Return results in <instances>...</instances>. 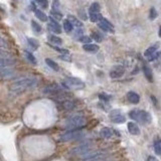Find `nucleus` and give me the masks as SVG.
<instances>
[{
  "label": "nucleus",
  "mask_w": 161,
  "mask_h": 161,
  "mask_svg": "<svg viewBox=\"0 0 161 161\" xmlns=\"http://www.w3.org/2000/svg\"><path fill=\"white\" fill-rule=\"evenodd\" d=\"M38 85V79L35 76H24L18 79L10 85L9 91L13 95H20L24 93L27 90L34 89Z\"/></svg>",
  "instance_id": "obj_1"
},
{
  "label": "nucleus",
  "mask_w": 161,
  "mask_h": 161,
  "mask_svg": "<svg viewBox=\"0 0 161 161\" xmlns=\"http://www.w3.org/2000/svg\"><path fill=\"white\" fill-rule=\"evenodd\" d=\"M87 120L84 116L75 115L72 116L65 121V128L67 130H76V129H83L84 126L86 125Z\"/></svg>",
  "instance_id": "obj_2"
},
{
  "label": "nucleus",
  "mask_w": 161,
  "mask_h": 161,
  "mask_svg": "<svg viewBox=\"0 0 161 161\" xmlns=\"http://www.w3.org/2000/svg\"><path fill=\"white\" fill-rule=\"evenodd\" d=\"M129 117H130L132 120L141 124L151 123V115L144 110H132L131 112L129 113Z\"/></svg>",
  "instance_id": "obj_3"
},
{
  "label": "nucleus",
  "mask_w": 161,
  "mask_h": 161,
  "mask_svg": "<svg viewBox=\"0 0 161 161\" xmlns=\"http://www.w3.org/2000/svg\"><path fill=\"white\" fill-rule=\"evenodd\" d=\"M85 137V133L82 131V129H76V130H68L65 133L60 135V140L62 142H70L73 140H79Z\"/></svg>",
  "instance_id": "obj_4"
},
{
  "label": "nucleus",
  "mask_w": 161,
  "mask_h": 161,
  "mask_svg": "<svg viewBox=\"0 0 161 161\" xmlns=\"http://www.w3.org/2000/svg\"><path fill=\"white\" fill-rule=\"evenodd\" d=\"M62 86L68 90H80L85 88V83L80 79L75 78V76H67L65 81H62Z\"/></svg>",
  "instance_id": "obj_5"
},
{
  "label": "nucleus",
  "mask_w": 161,
  "mask_h": 161,
  "mask_svg": "<svg viewBox=\"0 0 161 161\" xmlns=\"http://www.w3.org/2000/svg\"><path fill=\"white\" fill-rule=\"evenodd\" d=\"M106 156H107V152L104 151V150H90V151L81 155L80 158L82 160L85 161H94V160L103 159V158H105Z\"/></svg>",
  "instance_id": "obj_6"
},
{
  "label": "nucleus",
  "mask_w": 161,
  "mask_h": 161,
  "mask_svg": "<svg viewBox=\"0 0 161 161\" xmlns=\"http://www.w3.org/2000/svg\"><path fill=\"white\" fill-rule=\"evenodd\" d=\"M43 93L54 98V97H57V96H60V95L65 93V89L62 88V87H60V85H57V84H51V85L44 87L43 90Z\"/></svg>",
  "instance_id": "obj_7"
},
{
  "label": "nucleus",
  "mask_w": 161,
  "mask_h": 161,
  "mask_svg": "<svg viewBox=\"0 0 161 161\" xmlns=\"http://www.w3.org/2000/svg\"><path fill=\"white\" fill-rule=\"evenodd\" d=\"M91 147H92V143H84L82 145H79V146L75 147L68 152V154L71 156H76V155H83L84 153L88 152L91 150Z\"/></svg>",
  "instance_id": "obj_8"
},
{
  "label": "nucleus",
  "mask_w": 161,
  "mask_h": 161,
  "mask_svg": "<svg viewBox=\"0 0 161 161\" xmlns=\"http://www.w3.org/2000/svg\"><path fill=\"white\" fill-rule=\"evenodd\" d=\"M109 117L111 119V121L116 124H123L126 122L125 115H123V113L120 110H113L110 113Z\"/></svg>",
  "instance_id": "obj_9"
},
{
  "label": "nucleus",
  "mask_w": 161,
  "mask_h": 161,
  "mask_svg": "<svg viewBox=\"0 0 161 161\" xmlns=\"http://www.w3.org/2000/svg\"><path fill=\"white\" fill-rule=\"evenodd\" d=\"M98 26L103 30V31H106V32H110V33H113L115 31L114 29V26L111 23L109 20L106 19V18L102 17L101 19L98 21Z\"/></svg>",
  "instance_id": "obj_10"
},
{
  "label": "nucleus",
  "mask_w": 161,
  "mask_h": 161,
  "mask_svg": "<svg viewBox=\"0 0 161 161\" xmlns=\"http://www.w3.org/2000/svg\"><path fill=\"white\" fill-rule=\"evenodd\" d=\"M16 76V72L10 68H0V79L1 80H9Z\"/></svg>",
  "instance_id": "obj_11"
},
{
  "label": "nucleus",
  "mask_w": 161,
  "mask_h": 161,
  "mask_svg": "<svg viewBox=\"0 0 161 161\" xmlns=\"http://www.w3.org/2000/svg\"><path fill=\"white\" fill-rule=\"evenodd\" d=\"M125 74V68L121 65H115L112 70L110 71V76L112 79H119Z\"/></svg>",
  "instance_id": "obj_12"
},
{
  "label": "nucleus",
  "mask_w": 161,
  "mask_h": 161,
  "mask_svg": "<svg viewBox=\"0 0 161 161\" xmlns=\"http://www.w3.org/2000/svg\"><path fill=\"white\" fill-rule=\"evenodd\" d=\"M49 20H51V22L47 24V28L54 33H57V34L62 33V27H60V25L59 24V22H57V20H54L52 17H49Z\"/></svg>",
  "instance_id": "obj_13"
},
{
  "label": "nucleus",
  "mask_w": 161,
  "mask_h": 161,
  "mask_svg": "<svg viewBox=\"0 0 161 161\" xmlns=\"http://www.w3.org/2000/svg\"><path fill=\"white\" fill-rule=\"evenodd\" d=\"M16 64V60L13 57H2L0 59V68H10Z\"/></svg>",
  "instance_id": "obj_14"
},
{
  "label": "nucleus",
  "mask_w": 161,
  "mask_h": 161,
  "mask_svg": "<svg viewBox=\"0 0 161 161\" xmlns=\"http://www.w3.org/2000/svg\"><path fill=\"white\" fill-rule=\"evenodd\" d=\"M127 129H128L129 133H130L131 135H134V136L140 135V128L135 122H128L127 123Z\"/></svg>",
  "instance_id": "obj_15"
},
{
  "label": "nucleus",
  "mask_w": 161,
  "mask_h": 161,
  "mask_svg": "<svg viewBox=\"0 0 161 161\" xmlns=\"http://www.w3.org/2000/svg\"><path fill=\"white\" fill-rule=\"evenodd\" d=\"M100 134H101V137L104 139H110L112 138L113 135H114V130L113 129H111L109 127H104L102 128L101 132H100Z\"/></svg>",
  "instance_id": "obj_16"
},
{
  "label": "nucleus",
  "mask_w": 161,
  "mask_h": 161,
  "mask_svg": "<svg viewBox=\"0 0 161 161\" xmlns=\"http://www.w3.org/2000/svg\"><path fill=\"white\" fill-rule=\"evenodd\" d=\"M127 99L129 102L134 105H137L140 102V96L137 93H135V92H132V91L127 93Z\"/></svg>",
  "instance_id": "obj_17"
},
{
  "label": "nucleus",
  "mask_w": 161,
  "mask_h": 161,
  "mask_svg": "<svg viewBox=\"0 0 161 161\" xmlns=\"http://www.w3.org/2000/svg\"><path fill=\"white\" fill-rule=\"evenodd\" d=\"M84 51H86L87 52H91V54H95V52H98L99 51V46L94 43H89V44H84L83 46Z\"/></svg>",
  "instance_id": "obj_18"
},
{
  "label": "nucleus",
  "mask_w": 161,
  "mask_h": 161,
  "mask_svg": "<svg viewBox=\"0 0 161 161\" xmlns=\"http://www.w3.org/2000/svg\"><path fill=\"white\" fill-rule=\"evenodd\" d=\"M67 20L73 26H76V27H78V28H81L82 26H83V23H82L81 20H79L76 16H73V15H68Z\"/></svg>",
  "instance_id": "obj_19"
},
{
  "label": "nucleus",
  "mask_w": 161,
  "mask_h": 161,
  "mask_svg": "<svg viewBox=\"0 0 161 161\" xmlns=\"http://www.w3.org/2000/svg\"><path fill=\"white\" fill-rule=\"evenodd\" d=\"M143 72H144V76L145 78L148 80L150 83L153 82V74H152V71L148 65H144L143 67Z\"/></svg>",
  "instance_id": "obj_20"
},
{
  "label": "nucleus",
  "mask_w": 161,
  "mask_h": 161,
  "mask_svg": "<svg viewBox=\"0 0 161 161\" xmlns=\"http://www.w3.org/2000/svg\"><path fill=\"white\" fill-rule=\"evenodd\" d=\"M34 13H35V16L38 18L40 21H43L46 22L47 21V16L46 14L44 13L43 11H41L40 9H35V11H34Z\"/></svg>",
  "instance_id": "obj_21"
},
{
  "label": "nucleus",
  "mask_w": 161,
  "mask_h": 161,
  "mask_svg": "<svg viewBox=\"0 0 161 161\" xmlns=\"http://www.w3.org/2000/svg\"><path fill=\"white\" fill-rule=\"evenodd\" d=\"M157 49H158V44H155V46L148 47V49H147L146 51H145V52H144V57H149L150 55L155 54V52L157 51Z\"/></svg>",
  "instance_id": "obj_22"
},
{
  "label": "nucleus",
  "mask_w": 161,
  "mask_h": 161,
  "mask_svg": "<svg viewBox=\"0 0 161 161\" xmlns=\"http://www.w3.org/2000/svg\"><path fill=\"white\" fill-rule=\"evenodd\" d=\"M46 64L49 65V67L51 68V70L55 71V72H57V71L60 70L59 65H57L55 62H54V60H52L51 59H46Z\"/></svg>",
  "instance_id": "obj_23"
},
{
  "label": "nucleus",
  "mask_w": 161,
  "mask_h": 161,
  "mask_svg": "<svg viewBox=\"0 0 161 161\" xmlns=\"http://www.w3.org/2000/svg\"><path fill=\"white\" fill-rule=\"evenodd\" d=\"M100 10H101V6H100V4L98 2L92 3L89 8L90 13H100Z\"/></svg>",
  "instance_id": "obj_24"
},
{
  "label": "nucleus",
  "mask_w": 161,
  "mask_h": 161,
  "mask_svg": "<svg viewBox=\"0 0 161 161\" xmlns=\"http://www.w3.org/2000/svg\"><path fill=\"white\" fill-rule=\"evenodd\" d=\"M24 55H25V57L27 59L28 62H30L31 64H33V65H36L37 64V62H36V59H35V57L31 54V52H29L28 51H24Z\"/></svg>",
  "instance_id": "obj_25"
},
{
  "label": "nucleus",
  "mask_w": 161,
  "mask_h": 161,
  "mask_svg": "<svg viewBox=\"0 0 161 161\" xmlns=\"http://www.w3.org/2000/svg\"><path fill=\"white\" fill-rule=\"evenodd\" d=\"M27 43L28 44H29V46L30 47H32V49H34V51H36V49L39 47V43H38V41L36 40L35 38H27Z\"/></svg>",
  "instance_id": "obj_26"
},
{
  "label": "nucleus",
  "mask_w": 161,
  "mask_h": 161,
  "mask_svg": "<svg viewBox=\"0 0 161 161\" xmlns=\"http://www.w3.org/2000/svg\"><path fill=\"white\" fill-rule=\"evenodd\" d=\"M49 41H51V43H54L55 44V46H60V44L62 43V38H60V37H57V35H49Z\"/></svg>",
  "instance_id": "obj_27"
},
{
  "label": "nucleus",
  "mask_w": 161,
  "mask_h": 161,
  "mask_svg": "<svg viewBox=\"0 0 161 161\" xmlns=\"http://www.w3.org/2000/svg\"><path fill=\"white\" fill-rule=\"evenodd\" d=\"M89 17L92 22H98L103 16L101 15V13H90Z\"/></svg>",
  "instance_id": "obj_28"
},
{
  "label": "nucleus",
  "mask_w": 161,
  "mask_h": 161,
  "mask_svg": "<svg viewBox=\"0 0 161 161\" xmlns=\"http://www.w3.org/2000/svg\"><path fill=\"white\" fill-rule=\"evenodd\" d=\"M153 148H154V151L156 153V155H160L161 154V141L159 139H157L156 141L153 144Z\"/></svg>",
  "instance_id": "obj_29"
},
{
  "label": "nucleus",
  "mask_w": 161,
  "mask_h": 161,
  "mask_svg": "<svg viewBox=\"0 0 161 161\" xmlns=\"http://www.w3.org/2000/svg\"><path fill=\"white\" fill-rule=\"evenodd\" d=\"M31 28H32V30H33L35 33H40L41 30H43L41 26L39 25L36 21H34V20H32V21H31Z\"/></svg>",
  "instance_id": "obj_30"
},
{
  "label": "nucleus",
  "mask_w": 161,
  "mask_h": 161,
  "mask_svg": "<svg viewBox=\"0 0 161 161\" xmlns=\"http://www.w3.org/2000/svg\"><path fill=\"white\" fill-rule=\"evenodd\" d=\"M78 40L80 41V43H85V44H89V43H92V40H93V39H92L88 35H82L81 37L78 38Z\"/></svg>",
  "instance_id": "obj_31"
},
{
  "label": "nucleus",
  "mask_w": 161,
  "mask_h": 161,
  "mask_svg": "<svg viewBox=\"0 0 161 161\" xmlns=\"http://www.w3.org/2000/svg\"><path fill=\"white\" fill-rule=\"evenodd\" d=\"M90 37H91L92 39H94V40H96L97 43H102V41H103L102 34H100L99 32H93Z\"/></svg>",
  "instance_id": "obj_32"
},
{
  "label": "nucleus",
  "mask_w": 161,
  "mask_h": 161,
  "mask_svg": "<svg viewBox=\"0 0 161 161\" xmlns=\"http://www.w3.org/2000/svg\"><path fill=\"white\" fill-rule=\"evenodd\" d=\"M73 28H74V26L71 24V23L68 22V20H65V21H64V29H65V32H67V33L72 32Z\"/></svg>",
  "instance_id": "obj_33"
},
{
  "label": "nucleus",
  "mask_w": 161,
  "mask_h": 161,
  "mask_svg": "<svg viewBox=\"0 0 161 161\" xmlns=\"http://www.w3.org/2000/svg\"><path fill=\"white\" fill-rule=\"evenodd\" d=\"M157 15H158V13L156 11V9H155L154 7H151V8H150V11H149V19L154 20L155 18L157 17Z\"/></svg>",
  "instance_id": "obj_34"
},
{
  "label": "nucleus",
  "mask_w": 161,
  "mask_h": 161,
  "mask_svg": "<svg viewBox=\"0 0 161 161\" xmlns=\"http://www.w3.org/2000/svg\"><path fill=\"white\" fill-rule=\"evenodd\" d=\"M51 11L60 12V1H59V0H54V2H52Z\"/></svg>",
  "instance_id": "obj_35"
},
{
  "label": "nucleus",
  "mask_w": 161,
  "mask_h": 161,
  "mask_svg": "<svg viewBox=\"0 0 161 161\" xmlns=\"http://www.w3.org/2000/svg\"><path fill=\"white\" fill-rule=\"evenodd\" d=\"M52 49H54V51H59L60 52V54H68V49H60V47L59 46H51Z\"/></svg>",
  "instance_id": "obj_36"
},
{
  "label": "nucleus",
  "mask_w": 161,
  "mask_h": 161,
  "mask_svg": "<svg viewBox=\"0 0 161 161\" xmlns=\"http://www.w3.org/2000/svg\"><path fill=\"white\" fill-rule=\"evenodd\" d=\"M35 1L39 4L41 8H47L49 7V1L47 0H35Z\"/></svg>",
  "instance_id": "obj_37"
},
{
  "label": "nucleus",
  "mask_w": 161,
  "mask_h": 161,
  "mask_svg": "<svg viewBox=\"0 0 161 161\" xmlns=\"http://www.w3.org/2000/svg\"><path fill=\"white\" fill-rule=\"evenodd\" d=\"M159 51H156L155 54H153L152 55H150L149 57H147V60H148V62H154V60H156L158 57H159Z\"/></svg>",
  "instance_id": "obj_38"
},
{
  "label": "nucleus",
  "mask_w": 161,
  "mask_h": 161,
  "mask_svg": "<svg viewBox=\"0 0 161 161\" xmlns=\"http://www.w3.org/2000/svg\"><path fill=\"white\" fill-rule=\"evenodd\" d=\"M2 57H11V54L8 51H5V49H0V59H2Z\"/></svg>",
  "instance_id": "obj_39"
},
{
  "label": "nucleus",
  "mask_w": 161,
  "mask_h": 161,
  "mask_svg": "<svg viewBox=\"0 0 161 161\" xmlns=\"http://www.w3.org/2000/svg\"><path fill=\"white\" fill-rule=\"evenodd\" d=\"M99 99L102 100V101L108 102L111 99V96H109V95L107 94H99Z\"/></svg>",
  "instance_id": "obj_40"
},
{
  "label": "nucleus",
  "mask_w": 161,
  "mask_h": 161,
  "mask_svg": "<svg viewBox=\"0 0 161 161\" xmlns=\"http://www.w3.org/2000/svg\"><path fill=\"white\" fill-rule=\"evenodd\" d=\"M0 49H8V43H6V40L0 38Z\"/></svg>",
  "instance_id": "obj_41"
},
{
  "label": "nucleus",
  "mask_w": 161,
  "mask_h": 161,
  "mask_svg": "<svg viewBox=\"0 0 161 161\" xmlns=\"http://www.w3.org/2000/svg\"><path fill=\"white\" fill-rule=\"evenodd\" d=\"M60 59L62 60H67V62H71V60H72L68 54H62V55H60Z\"/></svg>",
  "instance_id": "obj_42"
},
{
  "label": "nucleus",
  "mask_w": 161,
  "mask_h": 161,
  "mask_svg": "<svg viewBox=\"0 0 161 161\" xmlns=\"http://www.w3.org/2000/svg\"><path fill=\"white\" fill-rule=\"evenodd\" d=\"M147 161H158V159L155 156H149Z\"/></svg>",
  "instance_id": "obj_43"
},
{
  "label": "nucleus",
  "mask_w": 161,
  "mask_h": 161,
  "mask_svg": "<svg viewBox=\"0 0 161 161\" xmlns=\"http://www.w3.org/2000/svg\"><path fill=\"white\" fill-rule=\"evenodd\" d=\"M30 6H31V10H34V11H35V5H34L33 3H31Z\"/></svg>",
  "instance_id": "obj_44"
},
{
  "label": "nucleus",
  "mask_w": 161,
  "mask_h": 161,
  "mask_svg": "<svg viewBox=\"0 0 161 161\" xmlns=\"http://www.w3.org/2000/svg\"><path fill=\"white\" fill-rule=\"evenodd\" d=\"M94 161H104L103 159H99V160H94Z\"/></svg>",
  "instance_id": "obj_45"
}]
</instances>
